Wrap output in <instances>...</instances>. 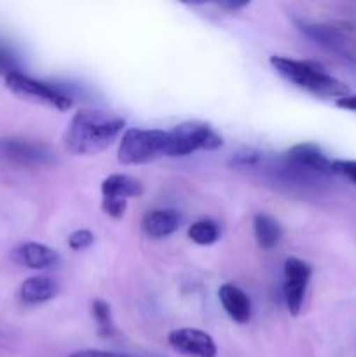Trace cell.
<instances>
[{
    "label": "cell",
    "instance_id": "cell-24",
    "mask_svg": "<svg viewBox=\"0 0 356 357\" xmlns=\"http://www.w3.org/2000/svg\"><path fill=\"white\" fill-rule=\"evenodd\" d=\"M335 105H337L339 108H344V110L356 112V94L355 96L348 94V96H344V98H341V100L335 101Z\"/></svg>",
    "mask_w": 356,
    "mask_h": 357
},
{
    "label": "cell",
    "instance_id": "cell-17",
    "mask_svg": "<svg viewBox=\"0 0 356 357\" xmlns=\"http://www.w3.org/2000/svg\"><path fill=\"white\" fill-rule=\"evenodd\" d=\"M188 237L194 241L199 246H209V244L216 243L220 237L218 225L212 220H199V222L192 223L188 229Z\"/></svg>",
    "mask_w": 356,
    "mask_h": 357
},
{
    "label": "cell",
    "instance_id": "cell-10",
    "mask_svg": "<svg viewBox=\"0 0 356 357\" xmlns=\"http://www.w3.org/2000/svg\"><path fill=\"white\" fill-rule=\"evenodd\" d=\"M286 157L297 167L309 171V173L321 174V176L334 174V171H332V162L334 160L328 159L323 153V150L320 146L313 145V143H299V145L292 146L286 152Z\"/></svg>",
    "mask_w": 356,
    "mask_h": 357
},
{
    "label": "cell",
    "instance_id": "cell-21",
    "mask_svg": "<svg viewBox=\"0 0 356 357\" xmlns=\"http://www.w3.org/2000/svg\"><path fill=\"white\" fill-rule=\"evenodd\" d=\"M94 241V236L91 230H77V232H73L72 236L68 237V246L72 248L73 251H82L86 250V248H89L91 244H93Z\"/></svg>",
    "mask_w": 356,
    "mask_h": 357
},
{
    "label": "cell",
    "instance_id": "cell-23",
    "mask_svg": "<svg viewBox=\"0 0 356 357\" xmlns=\"http://www.w3.org/2000/svg\"><path fill=\"white\" fill-rule=\"evenodd\" d=\"M68 357H131L128 354H119V352H107V351H94V349H86V351L73 352Z\"/></svg>",
    "mask_w": 356,
    "mask_h": 357
},
{
    "label": "cell",
    "instance_id": "cell-20",
    "mask_svg": "<svg viewBox=\"0 0 356 357\" xmlns=\"http://www.w3.org/2000/svg\"><path fill=\"white\" fill-rule=\"evenodd\" d=\"M332 171H334V174H339V176L346 178L356 185V160H334Z\"/></svg>",
    "mask_w": 356,
    "mask_h": 357
},
{
    "label": "cell",
    "instance_id": "cell-15",
    "mask_svg": "<svg viewBox=\"0 0 356 357\" xmlns=\"http://www.w3.org/2000/svg\"><path fill=\"white\" fill-rule=\"evenodd\" d=\"M253 234L262 250H272L281 241L283 230L279 223L267 213H258L253 218Z\"/></svg>",
    "mask_w": 356,
    "mask_h": 357
},
{
    "label": "cell",
    "instance_id": "cell-19",
    "mask_svg": "<svg viewBox=\"0 0 356 357\" xmlns=\"http://www.w3.org/2000/svg\"><path fill=\"white\" fill-rule=\"evenodd\" d=\"M13 72H20V63L13 49L0 40V75L7 77Z\"/></svg>",
    "mask_w": 356,
    "mask_h": 357
},
{
    "label": "cell",
    "instance_id": "cell-6",
    "mask_svg": "<svg viewBox=\"0 0 356 357\" xmlns=\"http://www.w3.org/2000/svg\"><path fill=\"white\" fill-rule=\"evenodd\" d=\"M0 159L17 166H45L54 160V153L30 139L0 138Z\"/></svg>",
    "mask_w": 356,
    "mask_h": 357
},
{
    "label": "cell",
    "instance_id": "cell-7",
    "mask_svg": "<svg viewBox=\"0 0 356 357\" xmlns=\"http://www.w3.org/2000/svg\"><path fill=\"white\" fill-rule=\"evenodd\" d=\"M311 274V267L300 258L290 257L285 260V300L292 316H299L302 310Z\"/></svg>",
    "mask_w": 356,
    "mask_h": 357
},
{
    "label": "cell",
    "instance_id": "cell-4",
    "mask_svg": "<svg viewBox=\"0 0 356 357\" xmlns=\"http://www.w3.org/2000/svg\"><path fill=\"white\" fill-rule=\"evenodd\" d=\"M168 131L161 129H126L119 145L122 164H145L164 155Z\"/></svg>",
    "mask_w": 356,
    "mask_h": 357
},
{
    "label": "cell",
    "instance_id": "cell-12",
    "mask_svg": "<svg viewBox=\"0 0 356 357\" xmlns=\"http://www.w3.org/2000/svg\"><path fill=\"white\" fill-rule=\"evenodd\" d=\"M218 300L223 310L237 324H246L251 317V302L243 289L234 284H222L218 289Z\"/></svg>",
    "mask_w": 356,
    "mask_h": 357
},
{
    "label": "cell",
    "instance_id": "cell-11",
    "mask_svg": "<svg viewBox=\"0 0 356 357\" xmlns=\"http://www.w3.org/2000/svg\"><path fill=\"white\" fill-rule=\"evenodd\" d=\"M59 293V282L56 279L47 278V275H35V278H28L20 286V300L27 305H38V303H45L49 300L54 298Z\"/></svg>",
    "mask_w": 356,
    "mask_h": 357
},
{
    "label": "cell",
    "instance_id": "cell-25",
    "mask_svg": "<svg viewBox=\"0 0 356 357\" xmlns=\"http://www.w3.org/2000/svg\"><path fill=\"white\" fill-rule=\"evenodd\" d=\"M218 6L222 7V9L236 10V9H243V7H246L248 2H220Z\"/></svg>",
    "mask_w": 356,
    "mask_h": 357
},
{
    "label": "cell",
    "instance_id": "cell-3",
    "mask_svg": "<svg viewBox=\"0 0 356 357\" xmlns=\"http://www.w3.org/2000/svg\"><path fill=\"white\" fill-rule=\"evenodd\" d=\"M222 145V138L209 126L201 122H181L168 131L164 155L185 157L198 150H216Z\"/></svg>",
    "mask_w": 356,
    "mask_h": 357
},
{
    "label": "cell",
    "instance_id": "cell-2",
    "mask_svg": "<svg viewBox=\"0 0 356 357\" xmlns=\"http://www.w3.org/2000/svg\"><path fill=\"white\" fill-rule=\"evenodd\" d=\"M271 65L279 75L288 80L293 86L311 94L323 98H341L348 96L349 87L325 72L320 65L313 61H300V59L283 58V56H272Z\"/></svg>",
    "mask_w": 356,
    "mask_h": 357
},
{
    "label": "cell",
    "instance_id": "cell-1",
    "mask_svg": "<svg viewBox=\"0 0 356 357\" xmlns=\"http://www.w3.org/2000/svg\"><path fill=\"white\" fill-rule=\"evenodd\" d=\"M124 126V119L112 112L84 108L66 128L65 146L75 155H96L119 138Z\"/></svg>",
    "mask_w": 356,
    "mask_h": 357
},
{
    "label": "cell",
    "instance_id": "cell-22",
    "mask_svg": "<svg viewBox=\"0 0 356 357\" xmlns=\"http://www.w3.org/2000/svg\"><path fill=\"white\" fill-rule=\"evenodd\" d=\"M103 211L112 218H122L126 213L128 201H119V199H103Z\"/></svg>",
    "mask_w": 356,
    "mask_h": 357
},
{
    "label": "cell",
    "instance_id": "cell-13",
    "mask_svg": "<svg viewBox=\"0 0 356 357\" xmlns=\"http://www.w3.org/2000/svg\"><path fill=\"white\" fill-rule=\"evenodd\" d=\"M180 215L173 209H156V211L147 213L143 218L142 227L143 232L154 239H163V237L171 236L175 230L180 227Z\"/></svg>",
    "mask_w": 356,
    "mask_h": 357
},
{
    "label": "cell",
    "instance_id": "cell-9",
    "mask_svg": "<svg viewBox=\"0 0 356 357\" xmlns=\"http://www.w3.org/2000/svg\"><path fill=\"white\" fill-rule=\"evenodd\" d=\"M14 264L21 265V267L34 268V271H47V268H54L59 265V255L58 251L52 248L45 246L42 243H24L21 246L14 248L10 253Z\"/></svg>",
    "mask_w": 356,
    "mask_h": 357
},
{
    "label": "cell",
    "instance_id": "cell-18",
    "mask_svg": "<svg viewBox=\"0 0 356 357\" xmlns=\"http://www.w3.org/2000/svg\"><path fill=\"white\" fill-rule=\"evenodd\" d=\"M93 316L96 319L98 331L101 337H112L114 333V323H112L110 305L103 300H94L93 302Z\"/></svg>",
    "mask_w": 356,
    "mask_h": 357
},
{
    "label": "cell",
    "instance_id": "cell-14",
    "mask_svg": "<svg viewBox=\"0 0 356 357\" xmlns=\"http://www.w3.org/2000/svg\"><path fill=\"white\" fill-rule=\"evenodd\" d=\"M143 192L138 180L128 176V174H110L101 183V195L103 199H119L128 201L131 197H140Z\"/></svg>",
    "mask_w": 356,
    "mask_h": 357
},
{
    "label": "cell",
    "instance_id": "cell-16",
    "mask_svg": "<svg viewBox=\"0 0 356 357\" xmlns=\"http://www.w3.org/2000/svg\"><path fill=\"white\" fill-rule=\"evenodd\" d=\"M300 30L311 37L313 40H316L318 44L323 45V47L332 49V51H344L346 47V38L339 33L337 30L330 26H323V24H313V23H302L300 24Z\"/></svg>",
    "mask_w": 356,
    "mask_h": 357
},
{
    "label": "cell",
    "instance_id": "cell-8",
    "mask_svg": "<svg viewBox=\"0 0 356 357\" xmlns=\"http://www.w3.org/2000/svg\"><path fill=\"white\" fill-rule=\"evenodd\" d=\"M171 347L188 357H216V344L206 331L195 328H180L168 337Z\"/></svg>",
    "mask_w": 356,
    "mask_h": 357
},
{
    "label": "cell",
    "instance_id": "cell-5",
    "mask_svg": "<svg viewBox=\"0 0 356 357\" xmlns=\"http://www.w3.org/2000/svg\"><path fill=\"white\" fill-rule=\"evenodd\" d=\"M6 79V87L16 96L23 98V100L35 101V103L47 105V107L56 108V110H68L72 107V100L68 94L61 93L58 87L49 86V84L42 82V80L34 79V77L27 75L20 70V72L9 73Z\"/></svg>",
    "mask_w": 356,
    "mask_h": 357
}]
</instances>
